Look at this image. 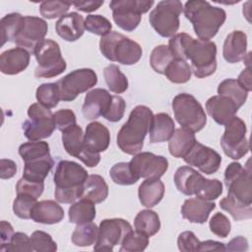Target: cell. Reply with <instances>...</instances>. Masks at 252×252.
I'll use <instances>...</instances> for the list:
<instances>
[{"label": "cell", "instance_id": "obj_11", "mask_svg": "<svg viewBox=\"0 0 252 252\" xmlns=\"http://www.w3.org/2000/svg\"><path fill=\"white\" fill-rule=\"evenodd\" d=\"M154 1L146 0H114L109 3L115 24L126 32L134 31L141 22V16L147 13Z\"/></svg>", "mask_w": 252, "mask_h": 252}, {"label": "cell", "instance_id": "obj_48", "mask_svg": "<svg viewBox=\"0 0 252 252\" xmlns=\"http://www.w3.org/2000/svg\"><path fill=\"white\" fill-rule=\"evenodd\" d=\"M31 243L33 251L36 252H55L57 250V244L52 239L51 235L42 230H35L32 233Z\"/></svg>", "mask_w": 252, "mask_h": 252}, {"label": "cell", "instance_id": "obj_2", "mask_svg": "<svg viewBox=\"0 0 252 252\" xmlns=\"http://www.w3.org/2000/svg\"><path fill=\"white\" fill-rule=\"evenodd\" d=\"M183 10L186 19L191 22L196 35L201 40L212 39L226 19L223 9L212 6L207 1H187Z\"/></svg>", "mask_w": 252, "mask_h": 252}, {"label": "cell", "instance_id": "obj_29", "mask_svg": "<svg viewBox=\"0 0 252 252\" xmlns=\"http://www.w3.org/2000/svg\"><path fill=\"white\" fill-rule=\"evenodd\" d=\"M24 162L23 177L35 182H43L54 165V160L50 155L35 158Z\"/></svg>", "mask_w": 252, "mask_h": 252}, {"label": "cell", "instance_id": "obj_61", "mask_svg": "<svg viewBox=\"0 0 252 252\" xmlns=\"http://www.w3.org/2000/svg\"><path fill=\"white\" fill-rule=\"evenodd\" d=\"M199 251H225V246L219 241L206 240L200 243Z\"/></svg>", "mask_w": 252, "mask_h": 252}, {"label": "cell", "instance_id": "obj_47", "mask_svg": "<svg viewBox=\"0 0 252 252\" xmlns=\"http://www.w3.org/2000/svg\"><path fill=\"white\" fill-rule=\"evenodd\" d=\"M72 2L63 1H43L39 6V12L45 19H55L66 15Z\"/></svg>", "mask_w": 252, "mask_h": 252}, {"label": "cell", "instance_id": "obj_14", "mask_svg": "<svg viewBox=\"0 0 252 252\" xmlns=\"http://www.w3.org/2000/svg\"><path fill=\"white\" fill-rule=\"evenodd\" d=\"M57 83L60 100L72 101L80 94L87 92L97 83L96 73L90 68H82L72 71Z\"/></svg>", "mask_w": 252, "mask_h": 252}, {"label": "cell", "instance_id": "obj_60", "mask_svg": "<svg viewBox=\"0 0 252 252\" xmlns=\"http://www.w3.org/2000/svg\"><path fill=\"white\" fill-rule=\"evenodd\" d=\"M239 85L248 93L252 91V84H251V71L250 66H247L238 76V79L236 80Z\"/></svg>", "mask_w": 252, "mask_h": 252}, {"label": "cell", "instance_id": "obj_33", "mask_svg": "<svg viewBox=\"0 0 252 252\" xmlns=\"http://www.w3.org/2000/svg\"><path fill=\"white\" fill-rule=\"evenodd\" d=\"M25 25V17L19 13H10L5 15L0 21L1 27V45L7 41L15 42L18 34Z\"/></svg>", "mask_w": 252, "mask_h": 252}, {"label": "cell", "instance_id": "obj_30", "mask_svg": "<svg viewBox=\"0 0 252 252\" xmlns=\"http://www.w3.org/2000/svg\"><path fill=\"white\" fill-rule=\"evenodd\" d=\"M168 151L174 158H184L196 143L194 132L180 127L176 129L168 140Z\"/></svg>", "mask_w": 252, "mask_h": 252}, {"label": "cell", "instance_id": "obj_51", "mask_svg": "<svg viewBox=\"0 0 252 252\" xmlns=\"http://www.w3.org/2000/svg\"><path fill=\"white\" fill-rule=\"evenodd\" d=\"M33 248L30 237L24 232L14 233L11 241L6 246L4 252H32Z\"/></svg>", "mask_w": 252, "mask_h": 252}, {"label": "cell", "instance_id": "obj_21", "mask_svg": "<svg viewBox=\"0 0 252 252\" xmlns=\"http://www.w3.org/2000/svg\"><path fill=\"white\" fill-rule=\"evenodd\" d=\"M110 143V133L108 128L98 121L91 122L86 127L84 134V148L94 154H99L107 150Z\"/></svg>", "mask_w": 252, "mask_h": 252}, {"label": "cell", "instance_id": "obj_41", "mask_svg": "<svg viewBox=\"0 0 252 252\" xmlns=\"http://www.w3.org/2000/svg\"><path fill=\"white\" fill-rule=\"evenodd\" d=\"M112 181L118 185H132L135 184L140 177L132 170L130 162L115 163L109 171Z\"/></svg>", "mask_w": 252, "mask_h": 252}, {"label": "cell", "instance_id": "obj_15", "mask_svg": "<svg viewBox=\"0 0 252 252\" xmlns=\"http://www.w3.org/2000/svg\"><path fill=\"white\" fill-rule=\"evenodd\" d=\"M132 230L131 224L123 219H105L100 221L95 251H112L114 246L121 244L126 234Z\"/></svg>", "mask_w": 252, "mask_h": 252}, {"label": "cell", "instance_id": "obj_10", "mask_svg": "<svg viewBox=\"0 0 252 252\" xmlns=\"http://www.w3.org/2000/svg\"><path fill=\"white\" fill-rule=\"evenodd\" d=\"M182 10V3L178 0L160 1L150 13V24L160 36L172 37L179 29Z\"/></svg>", "mask_w": 252, "mask_h": 252}, {"label": "cell", "instance_id": "obj_13", "mask_svg": "<svg viewBox=\"0 0 252 252\" xmlns=\"http://www.w3.org/2000/svg\"><path fill=\"white\" fill-rule=\"evenodd\" d=\"M224 133L220 138L223 153L232 159H240L249 152V142L246 138V124L238 116L226 123Z\"/></svg>", "mask_w": 252, "mask_h": 252}, {"label": "cell", "instance_id": "obj_42", "mask_svg": "<svg viewBox=\"0 0 252 252\" xmlns=\"http://www.w3.org/2000/svg\"><path fill=\"white\" fill-rule=\"evenodd\" d=\"M35 97L41 105L46 108H53L60 100V94L57 83H45L40 85L35 92Z\"/></svg>", "mask_w": 252, "mask_h": 252}, {"label": "cell", "instance_id": "obj_37", "mask_svg": "<svg viewBox=\"0 0 252 252\" xmlns=\"http://www.w3.org/2000/svg\"><path fill=\"white\" fill-rule=\"evenodd\" d=\"M105 83L110 92L122 94L128 89V79L115 64H110L103 70Z\"/></svg>", "mask_w": 252, "mask_h": 252}, {"label": "cell", "instance_id": "obj_58", "mask_svg": "<svg viewBox=\"0 0 252 252\" xmlns=\"http://www.w3.org/2000/svg\"><path fill=\"white\" fill-rule=\"evenodd\" d=\"M226 250L227 251H247L248 250L247 239L241 235L232 238L225 246V251Z\"/></svg>", "mask_w": 252, "mask_h": 252}, {"label": "cell", "instance_id": "obj_26", "mask_svg": "<svg viewBox=\"0 0 252 252\" xmlns=\"http://www.w3.org/2000/svg\"><path fill=\"white\" fill-rule=\"evenodd\" d=\"M64 218L62 207L52 200L36 202L32 211L31 219L38 223L54 224L60 222Z\"/></svg>", "mask_w": 252, "mask_h": 252}, {"label": "cell", "instance_id": "obj_5", "mask_svg": "<svg viewBox=\"0 0 252 252\" xmlns=\"http://www.w3.org/2000/svg\"><path fill=\"white\" fill-rule=\"evenodd\" d=\"M99 50L106 59L122 65L137 63L143 53L142 47L138 42L117 32H110L101 36Z\"/></svg>", "mask_w": 252, "mask_h": 252}, {"label": "cell", "instance_id": "obj_43", "mask_svg": "<svg viewBox=\"0 0 252 252\" xmlns=\"http://www.w3.org/2000/svg\"><path fill=\"white\" fill-rule=\"evenodd\" d=\"M149 245V236L138 230L129 231L121 242L120 252H140Z\"/></svg>", "mask_w": 252, "mask_h": 252}, {"label": "cell", "instance_id": "obj_3", "mask_svg": "<svg viewBox=\"0 0 252 252\" xmlns=\"http://www.w3.org/2000/svg\"><path fill=\"white\" fill-rule=\"evenodd\" d=\"M88 171L72 160H60L54 172V196L59 203L73 204L82 197L83 185L87 180Z\"/></svg>", "mask_w": 252, "mask_h": 252}, {"label": "cell", "instance_id": "obj_49", "mask_svg": "<svg viewBox=\"0 0 252 252\" xmlns=\"http://www.w3.org/2000/svg\"><path fill=\"white\" fill-rule=\"evenodd\" d=\"M36 202L37 199L34 197L26 194H17L13 203V212L20 219H31L32 208Z\"/></svg>", "mask_w": 252, "mask_h": 252}, {"label": "cell", "instance_id": "obj_45", "mask_svg": "<svg viewBox=\"0 0 252 252\" xmlns=\"http://www.w3.org/2000/svg\"><path fill=\"white\" fill-rule=\"evenodd\" d=\"M220 206L223 211L229 213L234 220L238 221L252 218V205L244 206L225 197L220 201Z\"/></svg>", "mask_w": 252, "mask_h": 252}, {"label": "cell", "instance_id": "obj_23", "mask_svg": "<svg viewBox=\"0 0 252 252\" xmlns=\"http://www.w3.org/2000/svg\"><path fill=\"white\" fill-rule=\"evenodd\" d=\"M55 31L64 40L75 41L84 34L85 20L79 13H68L59 18L56 22Z\"/></svg>", "mask_w": 252, "mask_h": 252}, {"label": "cell", "instance_id": "obj_24", "mask_svg": "<svg viewBox=\"0 0 252 252\" xmlns=\"http://www.w3.org/2000/svg\"><path fill=\"white\" fill-rule=\"evenodd\" d=\"M247 35L242 31H233L228 33L223 42L222 55L228 63H238L246 57Z\"/></svg>", "mask_w": 252, "mask_h": 252}, {"label": "cell", "instance_id": "obj_35", "mask_svg": "<svg viewBox=\"0 0 252 252\" xmlns=\"http://www.w3.org/2000/svg\"><path fill=\"white\" fill-rule=\"evenodd\" d=\"M134 225L136 230L151 237L158 232L160 228V220L158 215L155 211L142 210L137 214Z\"/></svg>", "mask_w": 252, "mask_h": 252}, {"label": "cell", "instance_id": "obj_28", "mask_svg": "<svg viewBox=\"0 0 252 252\" xmlns=\"http://www.w3.org/2000/svg\"><path fill=\"white\" fill-rule=\"evenodd\" d=\"M164 195V184L159 178H146L138 189L141 204L147 208L158 205Z\"/></svg>", "mask_w": 252, "mask_h": 252}, {"label": "cell", "instance_id": "obj_52", "mask_svg": "<svg viewBox=\"0 0 252 252\" xmlns=\"http://www.w3.org/2000/svg\"><path fill=\"white\" fill-rule=\"evenodd\" d=\"M44 189L43 182H35L28 180L24 177L18 180L16 184V192L17 194H26L34 198H38Z\"/></svg>", "mask_w": 252, "mask_h": 252}, {"label": "cell", "instance_id": "obj_32", "mask_svg": "<svg viewBox=\"0 0 252 252\" xmlns=\"http://www.w3.org/2000/svg\"><path fill=\"white\" fill-rule=\"evenodd\" d=\"M62 143L70 156L80 158L84 153V133L81 126L75 124L62 131Z\"/></svg>", "mask_w": 252, "mask_h": 252}, {"label": "cell", "instance_id": "obj_12", "mask_svg": "<svg viewBox=\"0 0 252 252\" xmlns=\"http://www.w3.org/2000/svg\"><path fill=\"white\" fill-rule=\"evenodd\" d=\"M29 119L23 124L25 137L30 141H40L54 132L56 125L53 113L40 103H32L28 109Z\"/></svg>", "mask_w": 252, "mask_h": 252}, {"label": "cell", "instance_id": "obj_4", "mask_svg": "<svg viewBox=\"0 0 252 252\" xmlns=\"http://www.w3.org/2000/svg\"><path fill=\"white\" fill-rule=\"evenodd\" d=\"M174 183L179 192L186 196L195 195L205 201L218 199L222 193V183L219 179L205 178L191 166H180L174 173Z\"/></svg>", "mask_w": 252, "mask_h": 252}, {"label": "cell", "instance_id": "obj_34", "mask_svg": "<svg viewBox=\"0 0 252 252\" xmlns=\"http://www.w3.org/2000/svg\"><path fill=\"white\" fill-rule=\"evenodd\" d=\"M69 221L72 223H84L93 221L95 218L96 211L94 203L87 199H80L74 202L69 208Z\"/></svg>", "mask_w": 252, "mask_h": 252}, {"label": "cell", "instance_id": "obj_9", "mask_svg": "<svg viewBox=\"0 0 252 252\" xmlns=\"http://www.w3.org/2000/svg\"><path fill=\"white\" fill-rule=\"evenodd\" d=\"M37 61L34 70L36 78H53L62 74L67 67L65 59L62 57L59 44L53 39H44L39 42L33 50Z\"/></svg>", "mask_w": 252, "mask_h": 252}, {"label": "cell", "instance_id": "obj_19", "mask_svg": "<svg viewBox=\"0 0 252 252\" xmlns=\"http://www.w3.org/2000/svg\"><path fill=\"white\" fill-rule=\"evenodd\" d=\"M112 95L104 89H94L87 93L82 107L83 115L88 120H94L103 116L107 111Z\"/></svg>", "mask_w": 252, "mask_h": 252}, {"label": "cell", "instance_id": "obj_50", "mask_svg": "<svg viewBox=\"0 0 252 252\" xmlns=\"http://www.w3.org/2000/svg\"><path fill=\"white\" fill-rule=\"evenodd\" d=\"M210 230L219 237L225 238L231 228V224L226 216L221 213H216L210 220L209 222Z\"/></svg>", "mask_w": 252, "mask_h": 252}, {"label": "cell", "instance_id": "obj_46", "mask_svg": "<svg viewBox=\"0 0 252 252\" xmlns=\"http://www.w3.org/2000/svg\"><path fill=\"white\" fill-rule=\"evenodd\" d=\"M112 25L101 15H89L85 19V30L91 33L103 36L111 32Z\"/></svg>", "mask_w": 252, "mask_h": 252}, {"label": "cell", "instance_id": "obj_53", "mask_svg": "<svg viewBox=\"0 0 252 252\" xmlns=\"http://www.w3.org/2000/svg\"><path fill=\"white\" fill-rule=\"evenodd\" d=\"M126 108V102L123 97L119 95H112L110 105L103 117L110 122H117L122 119Z\"/></svg>", "mask_w": 252, "mask_h": 252}, {"label": "cell", "instance_id": "obj_57", "mask_svg": "<svg viewBox=\"0 0 252 252\" xmlns=\"http://www.w3.org/2000/svg\"><path fill=\"white\" fill-rule=\"evenodd\" d=\"M17 172V164L15 161L7 158L0 160V177L1 179L12 178Z\"/></svg>", "mask_w": 252, "mask_h": 252}, {"label": "cell", "instance_id": "obj_17", "mask_svg": "<svg viewBox=\"0 0 252 252\" xmlns=\"http://www.w3.org/2000/svg\"><path fill=\"white\" fill-rule=\"evenodd\" d=\"M183 158L186 163L197 167L205 174L216 173L221 163V157L219 155V153L199 143L198 141H196L191 150Z\"/></svg>", "mask_w": 252, "mask_h": 252}, {"label": "cell", "instance_id": "obj_44", "mask_svg": "<svg viewBox=\"0 0 252 252\" xmlns=\"http://www.w3.org/2000/svg\"><path fill=\"white\" fill-rule=\"evenodd\" d=\"M19 155L24 161L50 155L49 145L44 141H31L19 147Z\"/></svg>", "mask_w": 252, "mask_h": 252}, {"label": "cell", "instance_id": "obj_27", "mask_svg": "<svg viewBox=\"0 0 252 252\" xmlns=\"http://www.w3.org/2000/svg\"><path fill=\"white\" fill-rule=\"evenodd\" d=\"M175 131L173 119L167 113L160 112L153 116L150 126V143H162L168 141Z\"/></svg>", "mask_w": 252, "mask_h": 252}, {"label": "cell", "instance_id": "obj_25", "mask_svg": "<svg viewBox=\"0 0 252 252\" xmlns=\"http://www.w3.org/2000/svg\"><path fill=\"white\" fill-rule=\"evenodd\" d=\"M215 208L216 204L212 201H205L197 197L189 198L181 207V215L190 222L204 223Z\"/></svg>", "mask_w": 252, "mask_h": 252}, {"label": "cell", "instance_id": "obj_39", "mask_svg": "<svg viewBox=\"0 0 252 252\" xmlns=\"http://www.w3.org/2000/svg\"><path fill=\"white\" fill-rule=\"evenodd\" d=\"M192 70L187 61L174 59L166 68L164 75L174 84L187 83L191 78Z\"/></svg>", "mask_w": 252, "mask_h": 252}, {"label": "cell", "instance_id": "obj_16", "mask_svg": "<svg viewBox=\"0 0 252 252\" xmlns=\"http://www.w3.org/2000/svg\"><path fill=\"white\" fill-rule=\"evenodd\" d=\"M129 162L132 170L140 178H160L168 168L166 158L150 152L134 155Z\"/></svg>", "mask_w": 252, "mask_h": 252}, {"label": "cell", "instance_id": "obj_18", "mask_svg": "<svg viewBox=\"0 0 252 252\" xmlns=\"http://www.w3.org/2000/svg\"><path fill=\"white\" fill-rule=\"evenodd\" d=\"M47 31L48 26L43 19L33 16H26L24 28L18 34L15 43L19 47H23L29 52L33 53L36 45L44 40Z\"/></svg>", "mask_w": 252, "mask_h": 252}, {"label": "cell", "instance_id": "obj_6", "mask_svg": "<svg viewBox=\"0 0 252 252\" xmlns=\"http://www.w3.org/2000/svg\"><path fill=\"white\" fill-rule=\"evenodd\" d=\"M185 61H190L191 70L197 78L213 75L217 69V45L211 40H189L185 50Z\"/></svg>", "mask_w": 252, "mask_h": 252}, {"label": "cell", "instance_id": "obj_31", "mask_svg": "<svg viewBox=\"0 0 252 252\" xmlns=\"http://www.w3.org/2000/svg\"><path fill=\"white\" fill-rule=\"evenodd\" d=\"M108 196V185L102 176L91 174L83 185L82 199H87L94 204L102 203ZM80 198V199H81Z\"/></svg>", "mask_w": 252, "mask_h": 252}, {"label": "cell", "instance_id": "obj_1", "mask_svg": "<svg viewBox=\"0 0 252 252\" xmlns=\"http://www.w3.org/2000/svg\"><path fill=\"white\" fill-rule=\"evenodd\" d=\"M153 116L152 109L146 105H137L131 110L127 122L117 134V146L123 153L133 156L140 153Z\"/></svg>", "mask_w": 252, "mask_h": 252}, {"label": "cell", "instance_id": "obj_36", "mask_svg": "<svg viewBox=\"0 0 252 252\" xmlns=\"http://www.w3.org/2000/svg\"><path fill=\"white\" fill-rule=\"evenodd\" d=\"M98 227L93 221L79 223L72 233V242L79 247H88L96 242Z\"/></svg>", "mask_w": 252, "mask_h": 252}, {"label": "cell", "instance_id": "obj_56", "mask_svg": "<svg viewBox=\"0 0 252 252\" xmlns=\"http://www.w3.org/2000/svg\"><path fill=\"white\" fill-rule=\"evenodd\" d=\"M0 238H1V245H0V251L4 252L6 246L11 241L13 235H14V229L10 222L2 220L0 222Z\"/></svg>", "mask_w": 252, "mask_h": 252}, {"label": "cell", "instance_id": "obj_22", "mask_svg": "<svg viewBox=\"0 0 252 252\" xmlns=\"http://www.w3.org/2000/svg\"><path fill=\"white\" fill-rule=\"evenodd\" d=\"M30 52L23 47L8 49L0 55V71L5 75H17L29 66Z\"/></svg>", "mask_w": 252, "mask_h": 252}, {"label": "cell", "instance_id": "obj_38", "mask_svg": "<svg viewBox=\"0 0 252 252\" xmlns=\"http://www.w3.org/2000/svg\"><path fill=\"white\" fill-rule=\"evenodd\" d=\"M218 94L228 96L240 108L247 99V92L234 79H225L220 83Z\"/></svg>", "mask_w": 252, "mask_h": 252}, {"label": "cell", "instance_id": "obj_40", "mask_svg": "<svg viewBox=\"0 0 252 252\" xmlns=\"http://www.w3.org/2000/svg\"><path fill=\"white\" fill-rule=\"evenodd\" d=\"M173 60L174 57L169 47L164 44L156 46L150 56L151 66L158 74H164L166 68Z\"/></svg>", "mask_w": 252, "mask_h": 252}, {"label": "cell", "instance_id": "obj_55", "mask_svg": "<svg viewBox=\"0 0 252 252\" xmlns=\"http://www.w3.org/2000/svg\"><path fill=\"white\" fill-rule=\"evenodd\" d=\"M54 121L56 128L60 130L61 132L65 129L73 126L76 124V115L73 112V110L65 108V109H59L54 114Z\"/></svg>", "mask_w": 252, "mask_h": 252}, {"label": "cell", "instance_id": "obj_59", "mask_svg": "<svg viewBox=\"0 0 252 252\" xmlns=\"http://www.w3.org/2000/svg\"><path fill=\"white\" fill-rule=\"evenodd\" d=\"M103 4V1H79V2H72V5L75 6L77 10L83 11V12H93L97 10L101 5Z\"/></svg>", "mask_w": 252, "mask_h": 252}, {"label": "cell", "instance_id": "obj_7", "mask_svg": "<svg viewBox=\"0 0 252 252\" xmlns=\"http://www.w3.org/2000/svg\"><path fill=\"white\" fill-rule=\"evenodd\" d=\"M252 177L250 159L243 167L239 162H231L224 171V184L227 188V196L230 200L244 205L252 204Z\"/></svg>", "mask_w": 252, "mask_h": 252}, {"label": "cell", "instance_id": "obj_8", "mask_svg": "<svg viewBox=\"0 0 252 252\" xmlns=\"http://www.w3.org/2000/svg\"><path fill=\"white\" fill-rule=\"evenodd\" d=\"M171 106L174 117L181 127L192 132H198L205 127L207 115L201 103L192 94H178L172 99Z\"/></svg>", "mask_w": 252, "mask_h": 252}, {"label": "cell", "instance_id": "obj_20", "mask_svg": "<svg viewBox=\"0 0 252 252\" xmlns=\"http://www.w3.org/2000/svg\"><path fill=\"white\" fill-rule=\"evenodd\" d=\"M239 108L228 96L218 94L210 97L206 102L209 115L220 125H225L236 114Z\"/></svg>", "mask_w": 252, "mask_h": 252}, {"label": "cell", "instance_id": "obj_54", "mask_svg": "<svg viewBox=\"0 0 252 252\" xmlns=\"http://www.w3.org/2000/svg\"><path fill=\"white\" fill-rule=\"evenodd\" d=\"M201 241L192 231H183L177 238L178 249L182 252H197L199 251Z\"/></svg>", "mask_w": 252, "mask_h": 252}]
</instances>
